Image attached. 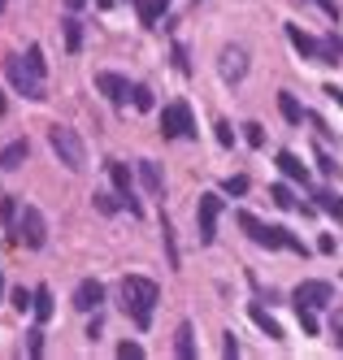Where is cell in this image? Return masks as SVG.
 <instances>
[{
    "label": "cell",
    "instance_id": "8d00e7d4",
    "mask_svg": "<svg viewBox=\"0 0 343 360\" xmlns=\"http://www.w3.org/2000/svg\"><path fill=\"white\" fill-rule=\"evenodd\" d=\"M222 356H239V339H235V334H226V343H222Z\"/></svg>",
    "mask_w": 343,
    "mask_h": 360
},
{
    "label": "cell",
    "instance_id": "8992f818",
    "mask_svg": "<svg viewBox=\"0 0 343 360\" xmlns=\"http://www.w3.org/2000/svg\"><path fill=\"white\" fill-rule=\"evenodd\" d=\"M218 217H222V195H218V191L200 195V209H196V226H200V243H204V248L218 239Z\"/></svg>",
    "mask_w": 343,
    "mask_h": 360
},
{
    "label": "cell",
    "instance_id": "d4e9b609",
    "mask_svg": "<svg viewBox=\"0 0 343 360\" xmlns=\"http://www.w3.org/2000/svg\"><path fill=\"white\" fill-rule=\"evenodd\" d=\"M270 200L278 204V209H296V195H292V187H287V183H274L270 187Z\"/></svg>",
    "mask_w": 343,
    "mask_h": 360
},
{
    "label": "cell",
    "instance_id": "e0dca14e",
    "mask_svg": "<svg viewBox=\"0 0 343 360\" xmlns=\"http://www.w3.org/2000/svg\"><path fill=\"white\" fill-rule=\"evenodd\" d=\"M26 157H31V143H26V139H18V143H9L5 152H0V169H18Z\"/></svg>",
    "mask_w": 343,
    "mask_h": 360
},
{
    "label": "cell",
    "instance_id": "6da1fadb",
    "mask_svg": "<svg viewBox=\"0 0 343 360\" xmlns=\"http://www.w3.org/2000/svg\"><path fill=\"white\" fill-rule=\"evenodd\" d=\"M118 295H122L126 317H135V326L148 330V326H152V304H156V282H152V278H139V274H130V278H122Z\"/></svg>",
    "mask_w": 343,
    "mask_h": 360
},
{
    "label": "cell",
    "instance_id": "9a60e30c",
    "mask_svg": "<svg viewBox=\"0 0 343 360\" xmlns=\"http://www.w3.org/2000/svg\"><path fill=\"white\" fill-rule=\"evenodd\" d=\"M174 356L178 360H196V330H192V321H182L174 330Z\"/></svg>",
    "mask_w": 343,
    "mask_h": 360
},
{
    "label": "cell",
    "instance_id": "8fae6325",
    "mask_svg": "<svg viewBox=\"0 0 343 360\" xmlns=\"http://www.w3.org/2000/svg\"><path fill=\"white\" fill-rule=\"evenodd\" d=\"M109 178H113V187H118V195H122V204L130 209V217H139L144 209L135 204V195H130V169L122 165V161H109Z\"/></svg>",
    "mask_w": 343,
    "mask_h": 360
},
{
    "label": "cell",
    "instance_id": "4dcf8cb0",
    "mask_svg": "<svg viewBox=\"0 0 343 360\" xmlns=\"http://www.w3.org/2000/svg\"><path fill=\"white\" fill-rule=\"evenodd\" d=\"M152 105H156V100H152V87H135V109H139V113H148Z\"/></svg>",
    "mask_w": 343,
    "mask_h": 360
},
{
    "label": "cell",
    "instance_id": "f35d334b",
    "mask_svg": "<svg viewBox=\"0 0 343 360\" xmlns=\"http://www.w3.org/2000/svg\"><path fill=\"white\" fill-rule=\"evenodd\" d=\"M318 5H322V9H326V13H330L335 22H339V5H335V0H318Z\"/></svg>",
    "mask_w": 343,
    "mask_h": 360
},
{
    "label": "cell",
    "instance_id": "60d3db41",
    "mask_svg": "<svg viewBox=\"0 0 343 360\" xmlns=\"http://www.w3.org/2000/svg\"><path fill=\"white\" fill-rule=\"evenodd\" d=\"M83 5H87V0H66V9H70V13H78Z\"/></svg>",
    "mask_w": 343,
    "mask_h": 360
},
{
    "label": "cell",
    "instance_id": "277c9868",
    "mask_svg": "<svg viewBox=\"0 0 343 360\" xmlns=\"http://www.w3.org/2000/svg\"><path fill=\"white\" fill-rule=\"evenodd\" d=\"M5 74L13 91H22L26 100H44V74H35L31 65H22V57H5Z\"/></svg>",
    "mask_w": 343,
    "mask_h": 360
},
{
    "label": "cell",
    "instance_id": "d6986e66",
    "mask_svg": "<svg viewBox=\"0 0 343 360\" xmlns=\"http://www.w3.org/2000/svg\"><path fill=\"white\" fill-rule=\"evenodd\" d=\"M278 113L292 122V126H300V122H304V109H300V100H296L292 91H278Z\"/></svg>",
    "mask_w": 343,
    "mask_h": 360
},
{
    "label": "cell",
    "instance_id": "f546056e",
    "mask_svg": "<svg viewBox=\"0 0 343 360\" xmlns=\"http://www.w3.org/2000/svg\"><path fill=\"white\" fill-rule=\"evenodd\" d=\"M244 139H248L252 148H261V143H266V131H261V122H248V126H244Z\"/></svg>",
    "mask_w": 343,
    "mask_h": 360
},
{
    "label": "cell",
    "instance_id": "bcb514c9",
    "mask_svg": "<svg viewBox=\"0 0 343 360\" xmlns=\"http://www.w3.org/2000/svg\"><path fill=\"white\" fill-rule=\"evenodd\" d=\"M0 291H5V278H0Z\"/></svg>",
    "mask_w": 343,
    "mask_h": 360
},
{
    "label": "cell",
    "instance_id": "e575fe53",
    "mask_svg": "<svg viewBox=\"0 0 343 360\" xmlns=\"http://www.w3.org/2000/svg\"><path fill=\"white\" fill-rule=\"evenodd\" d=\"M26 65H31L35 74H44V53H39V48H31V53H26Z\"/></svg>",
    "mask_w": 343,
    "mask_h": 360
},
{
    "label": "cell",
    "instance_id": "74e56055",
    "mask_svg": "<svg viewBox=\"0 0 343 360\" xmlns=\"http://www.w3.org/2000/svg\"><path fill=\"white\" fill-rule=\"evenodd\" d=\"M318 165H322V174H326V178H335V174H339V165H335L330 157H318Z\"/></svg>",
    "mask_w": 343,
    "mask_h": 360
},
{
    "label": "cell",
    "instance_id": "4fadbf2b",
    "mask_svg": "<svg viewBox=\"0 0 343 360\" xmlns=\"http://www.w3.org/2000/svg\"><path fill=\"white\" fill-rule=\"evenodd\" d=\"M100 300H104V287H100L96 278L78 282V291H74V308H78V313H96V308H100Z\"/></svg>",
    "mask_w": 343,
    "mask_h": 360
},
{
    "label": "cell",
    "instance_id": "1f68e13d",
    "mask_svg": "<svg viewBox=\"0 0 343 360\" xmlns=\"http://www.w3.org/2000/svg\"><path fill=\"white\" fill-rule=\"evenodd\" d=\"M118 356H122V360H144V347L126 339V343H118Z\"/></svg>",
    "mask_w": 343,
    "mask_h": 360
},
{
    "label": "cell",
    "instance_id": "7402d4cb",
    "mask_svg": "<svg viewBox=\"0 0 343 360\" xmlns=\"http://www.w3.org/2000/svg\"><path fill=\"white\" fill-rule=\"evenodd\" d=\"M61 31H66V48H70V53H78V48H83V22H78V18H66Z\"/></svg>",
    "mask_w": 343,
    "mask_h": 360
},
{
    "label": "cell",
    "instance_id": "9c48e42d",
    "mask_svg": "<svg viewBox=\"0 0 343 360\" xmlns=\"http://www.w3.org/2000/svg\"><path fill=\"white\" fill-rule=\"evenodd\" d=\"M296 308H326L330 300H335V291H330V282H318V278H308V282H300L296 287Z\"/></svg>",
    "mask_w": 343,
    "mask_h": 360
},
{
    "label": "cell",
    "instance_id": "83f0119b",
    "mask_svg": "<svg viewBox=\"0 0 343 360\" xmlns=\"http://www.w3.org/2000/svg\"><path fill=\"white\" fill-rule=\"evenodd\" d=\"M296 313H300V326H304V334L313 339V334L322 330V326H318V308H296Z\"/></svg>",
    "mask_w": 343,
    "mask_h": 360
},
{
    "label": "cell",
    "instance_id": "603a6c76",
    "mask_svg": "<svg viewBox=\"0 0 343 360\" xmlns=\"http://www.w3.org/2000/svg\"><path fill=\"white\" fill-rule=\"evenodd\" d=\"M313 200H318V209H322V213H330V217H339V221H343V200H339L335 191H318Z\"/></svg>",
    "mask_w": 343,
    "mask_h": 360
},
{
    "label": "cell",
    "instance_id": "52a82bcc",
    "mask_svg": "<svg viewBox=\"0 0 343 360\" xmlns=\"http://www.w3.org/2000/svg\"><path fill=\"white\" fill-rule=\"evenodd\" d=\"M239 226L248 230V239H252L256 248H270V252H274V248H287V239H292L282 226H261L252 213H239Z\"/></svg>",
    "mask_w": 343,
    "mask_h": 360
},
{
    "label": "cell",
    "instance_id": "30bf717a",
    "mask_svg": "<svg viewBox=\"0 0 343 360\" xmlns=\"http://www.w3.org/2000/svg\"><path fill=\"white\" fill-rule=\"evenodd\" d=\"M96 91H100V96H109L113 105H126V100L135 96V91H130V83L122 79V74H96Z\"/></svg>",
    "mask_w": 343,
    "mask_h": 360
},
{
    "label": "cell",
    "instance_id": "ba28073f",
    "mask_svg": "<svg viewBox=\"0 0 343 360\" xmlns=\"http://www.w3.org/2000/svg\"><path fill=\"white\" fill-rule=\"evenodd\" d=\"M218 74L235 87V83H244V74H248V48L239 44H226L222 48V57H218Z\"/></svg>",
    "mask_w": 343,
    "mask_h": 360
},
{
    "label": "cell",
    "instance_id": "f6af8a7d",
    "mask_svg": "<svg viewBox=\"0 0 343 360\" xmlns=\"http://www.w3.org/2000/svg\"><path fill=\"white\" fill-rule=\"evenodd\" d=\"M0 13H5V0H0Z\"/></svg>",
    "mask_w": 343,
    "mask_h": 360
},
{
    "label": "cell",
    "instance_id": "cb8c5ba5",
    "mask_svg": "<svg viewBox=\"0 0 343 360\" xmlns=\"http://www.w3.org/2000/svg\"><path fill=\"white\" fill-rule=\"evenodd\" d=\"M161 239H166V252H170V269H178V243H174V226H170V217H161Z\"/></svg>",
    "mask_w": 343,
    "mask_h": 360
},
{
    "label": "cell",
    "instance_id": "5bb4252c",
    "mask_svg": "<svg viewBox=\"0 0 343 360\" xmlns=\"http://www.w3.org/2000/svg\"><path fill=\"white\" fill-rule=\"evenodd\" d=\"M278 169H282V178H292V183H304L308 187V165L296 157V152H278Z\"/></svg>",
    "mask_w": 343,
    "mask_h": 360
},
{
    "label": "cell",
    "instance_id": "5b68a950",
    "mask_svg": "<svg viewBox=\"0 0 343 360\" xmlns=\"http://www.w3.org/2000/svg\"><path fill=\"white\" fill-rule=\"evenodd\" d=\"M161 135H166V139H192V135H196L192 109L182 105V100H174V105H166V113H161Z\"/></svg>",
    "mask_w": 343,
    "mask_h": 360
},
{
    "label": "cell",
    "instance_id": "7bdbcfd3",
    "mask_svg": "<svg viewBox=\"0 0 343 360\" xmlns=\"http://www.w3.org/2000/svg\"><path fill=\"white\" fill-rule=\"evenodd\" d=\"M96 5H100V9H109V5H113V0H96Z\"/></svg>",
    "mask_w": 343,
    "mask_h": 360
},
{
    "label": "cell",
    "instance_id": "ab89813d",
    "mask_svg": "<svg viewBox=\"0 0 343 360\" xmlns=\"http://www.w3.org/2000/svg\"><path fill=\"white\" fill-rule=\"evenodd\" d=\"M326 96H330V100H335V105L343 109V91H339V87H326Z\"/></svg>",
    "mask_w": 343,
    "mask_h": 360
},
{
    "label": "cell",
    "instance_id": "ffe728a7",
    "mask_svg": "<svg viewBox=\"0 0 343 360\" xmlns=\"http://www.w3.org/2000/svg\"><path fill=\"white\" fill-rule=\"evenodd\" d=\"M31 313H35V321H39V326L52 317V291H48V287H35V304H31Z\"/></svg>",
    "mask_w": 343,
    "mask_h": 360
},
{
    "label": "cell",
    "instance_id": "f1b7e54d",
    "mask_svg": "<svg viewBox=\"0 0 343 360\" xmlns=\"http://www.w3.org/2000/svg\"><path fill=\"white\" fill-rule=\"evenodd\" d=\"M222 191H226V195H248V178H244V174H230L226 183H222Z\"/></svg>",
    "mask_w": 343,
    "mask_h": 360
},
{
    "label": "cell",
    "instance_id": "44dd1931",
    "mask_svg": "<svg viewBox=\"0 0 343 360\" xmlns=\"http://www.w3.org/2000/svg\"><path fill=\"white\" fill-rule=\"evenodd\" d=\"M322 65H343V39L339 35L322 39Z\"/></svg>",
    "mask_w": 343,
    "mask_h": 360
},
{
    "label": "cell",
    "instance_id": "ac0fdd59",
    "mask_svg": "<svg viewBox=\"0 0 343 360\" xmlns=\"http://www.w3.org/2000/svg\"><path fill=\"white\" fill-rule=\"evenodd\" d=\"M248 317H252V321H256L261 330H266L270 339H278V343H282V326H278V321H274V317H270V313H266V308H261V304H248Z\"/></svg>",
    "mask_w": 343,
    "mask_h": 360
},
{
    "label": "cell",
    "instance_id": "b9f144b4",
    "mask_svg": "<svg viewBox=\"0 0 343 360\" xmlns=\"http://www.w3.org/2000/svg\"><path fill=\"white\" fill-rule=\"evenodd\" d=\"M335 343L343 347V321H335Z\"/></svg>",
    "mask_w": 343,
    "mask_h": 360
},
{
    "label": "cell",
    "instance_id": "836d02e7",
    "mask_svg": "<svg viewBox=\"0 0 343 360\" xmlns=\"http://www.w3.org/2000/svg\"><path fill=\"white\" fill-rule=\"evenodd\" d=\"M13 304H18V308H22V313H26V308H31V304H35V291H26V287H18V291H13Z\"/></svg>",
    "mask_w": 343,
    "mask_h": 360
},
{
    "label": "cell",
    "instance_id": "d6a6232c",
    "mask_svg": "<svg viewBox=\"0 0 343 360\" xmlns=\"http://www.w3.org/2000/svg\"><path fill=\"white\" fill-rule=\"evenodd\" d=\"M44 352V330H31L26 334V356H39Z\"/></svg>",
    "mask_w": 343,
    "mask_h": 360
},
{
    "label": "cell",
    "instance_id": "3957f363",
    "mask_svg": "<svg viewBox=\"0 0 343 360\" xmlns=\"http://www.w3.org/2000/svg\"><path fill=\"white\" fill-rule=\"evenodd\" d=\"M13 239H18L22 248H31V252H39V248L48 243V221H44V213L35 209V204H26V209L18 213V230H13Z\"/></svg>",
    "mask_w": 343,
    "mask_h": 360
},
{
    "label": "cell",
    "instance_id": "4316f807",
    "mask_svg": "<svg viewBox=\"0 0 343 360\" xmlns=\"http://www.w3.org/2000/svg\"><path fill=\"white\" fill-rule=\"evenodd\" d=\"M18 213H22V209H18V200H13V195L0 204V221H5L9 230H18Z\"/></svg>",
    "mask_w": 343,
    "mask_h": 360
},
{
    "label": "cell",
    "instance_id": "d590c367",
    "mask_svg": "<svg viewBox=\"0 0 343 360\" xmlns=\"http://www.w3.org/2000/svg\"><path fill=\"white\" fill-rule=\"evenodd\" d=\"M218 143H222V148L235 143V135H230V126H226V122H218Z\"/></svg>",
    "mask_w": 343,
    "mask_h": 360
},
{
    "label": "cell",
    "instance_id": "ee69618b",
    "mask_svg": "<svg viewBox=\"0 0 343 360\" xmlns=\"http://www.w3.org/2000/svg\"><path fill=\"white\" fill-rule=\"evenodd\" d=\"M156 5H161V9H166V5H170V0H156Z\"/></svg>",
    "mask_w": 343,
    "mask_h": 360
},
{
    "label": "cell",
    "instance_id": "2e32d148",
    "mask_svg": "<svg viewBox=\"0 0 343 360\" xmlns=\"http://www.w3.org/2000/svg\"><path fill=\"white\" fill-rule=\"evenodd\" d=\"M139 183H144V191H148V195H161V191H166L161 165H156V161H139Z\"/></svg>",
    "mask_w": 343,
    "mask_h": 360
},
{
    "label": "cell",
    "instance_id": "7c38bea8",
    "mask_svg": "<svg viewBox=\"0 0 343 360\" xmlns=\"http://www.w3.org/2000/svg\"><path fill=\"white\" fill-rule=\"evenodd\" d=\"M287 39H292V48H296L304 61H322V44L313 39L304 27H296V22H292V27H287Z\"/></svg>",
    "mask_w": 343,
    "mask_h": 360
},
{
    "label": "cell",
    "instance_id": "484cf974",
    "mask_svg": "<svg viewBox=\"0 0 343 360\" xmlns=\"http://www.w3.org/2000/svg\"><path fill=\"white\" fill-rule=\"evenodd\" d=\"M92 200H96V209H100V213H118V209H126L122 195H109V191H96Z\"/></svg>",
    "mask_w": 343,
    "mask_h": 360
},
{
    "label": "cell",
    "instance_id": "7a4b0ae2",
    "mask_svg": "<svg viewBox=\"0 0 343 360\" xmlns=\"http://www.w3.org/2000/svg\"><path fill=\"white\" fill-rule=\"evenodd\" d=\"M48 143H52V152H57V161L70 169V174H78V169H87V148H83V139H78V131H70V126H52L48 131Z\"/></svg>",
    "mask_w": 343,
    "mask_h": 360
}]
</instances>
